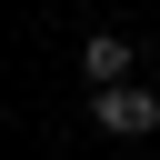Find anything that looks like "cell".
Returning <instances> with one entry per match:
<instances>
[{"label": "cell", "mask_w": 160, "mask_h": 160, "mask_svg": "<svg viewBox=\"0 0 160 160\" xmlns=\"http://www.w3.org/2000/svg\"><path fill=\"white\" fill-rule=\"evenodd\" d=\"M90 120H100L110 140H150V130H160V90H140V80H110V90H90Z\"/></svg>", "instance_id": "1"}, {"label": "cell", "mask_w": 160, "mask_h": 160, "mask_svg": "<svg viewBox=\"0 0 160 160\" xmlns=\"http://www.w3.org/2000/svg\"><path fill=\"white\" fill-rule=\"evenodd\" d=\"M80 80H90V90L130 80V40H120V30H90V40H80Z\"/></svg>", "instance_id": "2"}]
</instances>
